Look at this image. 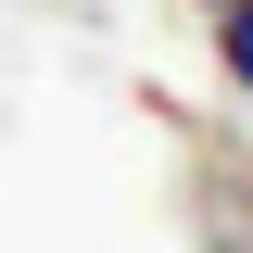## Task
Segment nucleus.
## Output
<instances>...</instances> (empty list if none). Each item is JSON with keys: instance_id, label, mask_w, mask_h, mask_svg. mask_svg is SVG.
I'll use <instances>...</instances> for the list:
<instances>
[{"instance_id": "obj_1", "label": "nucleus", "mask_w": 253, "mask_h": 253, "mask_svg": "<svg viewBox=\"0 0 253 253\" xmlns=\"http://www.w3.org/2000/svg\"><path fill=\"white\" fill-rule=\"evenodd\" d=\"M215 63H228V76L253 89V0H228V26H215Z\"/></svg>"}]
</instances>
